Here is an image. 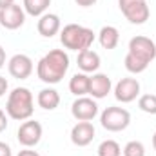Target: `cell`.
Returning <instances> with one entry per match:
<instances>
[{"label":"cell","instance_id":"obj_4","mask_svg":"<svg viewBox=\"0 0 156 156\" xmlns=\"http://www.w3.org/2000/svg\"><path fill=\"white\" fill-rule=\"evenodd\" d=\"M100 123L104 129H107L111 133H118V131H123L129 127L131 115L123 107H105L100 115Z\"/></svg>","mask_w":156,"mask_h":156},{"label":"cell","instance_id":"obj_14","mask_svg":"<svg viewBox=\"0 0 156 156\" xmlns=\"http://www.w3.org/2000/svg\"><path fill=\"white\" fill-rule=\"evenodd\" d=\"M37 29L44 38H51L55 37L56 33H60L62 29V22H60V16L55 15V13H44L38 18V24H37Z\"/></svg>","mask_w":156,"mask_h":156},{"label":"cell","instance_id":"obj_20","mask_svg":"<svg viewBox=\"0 0 156 156\" xmlns=\"http://www.w3.org/2000/svg\"><path fill=\"white\" fill-rule=\"evenodd\" d=\"M123 64H125V69L129 73H133V75H140V73H144L149 67V62H145V60H142V58H138V56H134L131 53L125 55V62Z\"/></svg>","mask_w":156,"mask_h":156},{"label":"cell","instance_id":"obj_5","mask_svg":"<svg viewBox=\"0 0 156 156\" xmlns=\"http://www.w3.org/2000/svg\"><path fill=\"white\" fill-rule=\"evenodd\" d=\"M120 11L123 13V16L131 22V24H145L149 20V5L147 0H118Z\"/></svg>","mask_w":156,"mask_h":156},{"label":"cell","instance_id":"obj_31","mask_svg":"<svg viewBox=\"0 0 156 156\" xmlns=\"http://www.w3.org/2000/svg\"><path fill=\"white\" fill-rule=\"evenodd\" d=\"M153 147H154V151H156V133L153 134Z\"/></svg>","mask_w":156,"mask_h":156},{"label":"cell","instance_id":"obj_17","mask_svg":"<svg viewBox=\"0 0 156 156\" xmlns=\"http://www.w3.org/2000/svg\"><path fill=\"white\" fill-rule=\"evenodd\" d=\"M98 42L104 49H115L120 42V31L115 26H104L98 33Z\"/></svg>","mask_w":156,"mask_h":156},{"label":"cell","instance_id":"obj_24","mask_svg":"<svg viewBox=\"0 0 156 156\" xmlns=\"http://www.w3.org/2000/svg\"><path fill=\"white\" fill-rule=\"evenodd\" d=\"M0 156H13L11 147H9L5 142H0Z\"/></svg>","mask_w":156,"mask_h":156},{"label":"cell","instance_id":"obj_9","mask_svg":"<svg viewBox=\"0 0 156 156\" xmlns=\"http://www.w3.org/2000/svg\"><path fill=\"white\" fill-rule=\"evenodd\" d=\"M71 115L78 122H91L98 115V104L89 96H78L71 105Z\"/></svg>","mask_w":156,"mask_h":156},{"label":"cell","instance_id":"obj_30","mask_svg":"<svg viewBox=\"0 0 156 156\" xmlns=\"http://www.w3.org/2000/svg\"><path fill=\"white\" fill-rule=\"evenodd\" d=\"M11 4H15V0H0V9H2V7L11 5Z\"/></svg>","mask_w":156,"mask_h":156},{"label":"cell","instance_id":"obj_28","mask_svg":"<svg viewBox=\"0 0 156 156\" xmlns=\"http://www.w3.org/2000/svg\"><path fill=\"white\" fill-rule=\"evenodd\" d=\"M18 156H40L37 151H31V147H26L24 151H20L18 153Z\"/></svg>","mask_w":156,"mask_h":156},{"label":"cell","instance_id":"obj_19","mask_svg":"<svg viewBox=\"0 0 156 156\" xmlns=\"http://www.w3.org/2000/svg\"><path fill=\"white\" fill-rule=\"evenodd\" d=\"M51 5V0H24V11L27 13V15H31V16H42L45 11H47V7Z\"/></svg>","mask_w":156,"mask_h":156},{"label":"cell","instance_id":"obj_7","mask_svg":"<svg viewBox=\"0 0 156 156\" xmlns=\"http://www.w3.org/2000/svg\"><path fill=\"white\" fill-rule=\"evenodd\" d=\"M24 22H26V11H24L22 5L11 4V5L0 9V26L2 27L15 31V29L22 27Z\"/></svg>","mask_w":156,"mask_h":156},{"label":"cell","instance_id":"obj_22","mask_svg":"<svg viewBox=\"0 0 156 156\" xmlns=\"http://www.w3.org/2000/svg\"><path fill=\"white\" fill-rule=\"evenodd\" d=\"M138 107L147 115H156V94H142L138 98Z\"/></svg>","mask_w":156,"mask_h":156},{"label":"cell","instance_id":"obj_26","mask_svg":"<svg viewBox=\"0 0 156 156\" xmlns=\"http://www.w3.org/2000/svg\"><path fill=\"white\" fill-rule=\"evenodd\" d=\"M7 87H9V85H7V80L4 76H0V98L7 93Z\"/></svg>","mask_w":156,"mask_h":156},{"label":"cell","instance_id":"obj_21","mask_svg":"<svg viewBox=\"0 0 156 156\" xmlns=\"http://www.w3.org/2000/svg\"><path fill=\"white\" fill-rule=\"evenodd\" d=\"M98 156H122V147L115 140H104L98 145Z\"/></svg>","mask_w":156,"mask_h":156},{"label":"cell","instance_id":"obj_1","mask_svg":"<svg viewBox=\"0 0 156 156\" xmlns=\"http://www.w3.org/2000/svg\"><path fill=\"white\" fill-rule=\"evenodd\" d=\"M69 69V56L64 49H53L37 64V75L44 83H58Z\"/></svg>","mask_w":156,"mask_h":156},{"label":"cell","instance_id":"obj_29","mask_svg":"<svg viewBox=\"0 0 156 156\" xmlns=\"http://www.w3.org/2000/svg\"><path fill=\"white\" fill-rule=\"evenodd\" d=\"M4 64H5V49L0 45V69L4 67Z\"/></svg>","mask_w":156,"mask_h":156},{"label":"cell","instance_id":"obj_16","mask_svg":"<svg viewBox=\"0 0 156 156\" xmlns=\"http://www.w3.org/2000/svg\"><path fill=\"white\" fill-rule=\"evenodd\" d=\"M37 104H38L42 109H45V111H55V109L60 105V94H58L56 89L45 87V89H42L38 93Z\"/></svg>","mask_w":156,"mask_h":156},{"label":"cell","instance_id":"obj_18","mask_svg":"<svg viewBox=\"0 0 156 156\" xmlns=\"http://www.w3.org/2000/svg\"><path fill=\"white\" fill-rule=\"evenodd\" d=\"M69 91L75 96H85L89 94V76L85 73H76L69 80Z\"/></svg>","mask_w":156,"mask_h":156},{"label":"cell","instance_id":"obj_3","mask_svg":"<svg viewBox=\"0 0 156 156\" xmlns=\"http://www.w3.org/2000/svg\"><path fill=\"white\" fill-rule=\"evenodd\" d=\"M60 42L66 49L71 51H85L91 49L94 42V33L89 27H83L80 24H67L64 29H60Z\"/></svg>","mask_w":156,"mask_h":156},{"label":"cell","instance_id":"obj_10","mask_svg":"<svg viewBox=\"0 0 156 156\" xmlns=\"http://www.w3.org/2000/svg\"><path fill=\"white\" fill-rule=\"evenodd\" d=\"M140 96V82L136 78H122L115 85V98L122 104L134 102Z\"/></svg>","mask_w":156,"mask_h":156},{"label":"cell","instance_id":"obj_27","mask_svg":"<svg viewBox=\"0 0 156 156\" xmlns=\"http://www.w3.org/2000/svg\"><path fill=\"white\" fill-rule=\"evenodd\" d=\"M75 2H76L80 7H91V5H94L98 0H75Z\"/></svg>","mask_w":156,"mask_h":156},{"label":"cell","instance_id":"obj_2","mask_svg":"<svg viewBox=\"0 0 156 156\" xmlns=\"http://www.w3.org/2000/svg\"><path fill=\"white\" fill-rule=\"evenodd\" d=\"M33 93L27 87H15L5 102V113L7 116L18 122H26L33 116Z\"/></svg>","mask_w":156,"mask_h":156},{"label":"cell","instance_id":"obj_25","mask_svg":"<svg viewBox=\"0 0 156 156\" xmlns=\"http://www.w3.org/2000/svg\"><path fill=\"white\" fill-rule=\"evenodd\" d=\"M5 129H7V116H5V113L0 109V133L5 131Z\"/></svg>","mask_w":156,"mask_h":156},{"label":"cell","instance_id":"obj_6","mask_svg":"<svg viewBox=\"0 0 156 156\" xmlns=\"http://www.w3.org/2000/svg\"><path fill=\"white\" fill-rule=\"evenodd\" d=\"M42 125L37 120H26L20 127H18V133H16V138H18V144L24 145V147H35L42 140Z\"/></svg>","mask_w":156,"mask_h":156},{"label":"cell","instance_id":"obj_13","mask_svg":"<svg viewBox=\"0 0 156 156\" xmlns=\"http://www.w3.org/2000/svg\"><path fill=\"white\" fill-rule=\"evenodd\" d=\"M94 138V127L91 122H78L71 129V142L76 147H85Z\"/></svg>","mask_w":156,"mask_h":156},{"label":"cell","instance_id":"obj_8","mask_svg":"<svg viewBox=\"0 0 156 156\" xmlns=\"http://www.w3.org/2000/svg\"><path fill=\"white\" fill-rule=\"evenodd\" d=\"M129 53L151 64L156 58V44L147 37H134L129 40Z\"/></svg>","mask_w":156,"mask_h":156},{"label":"cell","instance_id":"obj_11","mask_svg":"<svg viewBox=\"0 0 156 156\" xmlns=\"http://www.w3.org/2000/svg\"><path fill=\"white\" fill-rule=\"evenodd\" d=\"M7 71L13 78H18V80H26V78L31 76L33 73V60L27 56V55H15L9 58L7 62Z\"/></svg>","mask_w":156,"mask_h":156},{"label":"cell","instance_id":"obj_23","mask_svg":"<svg viewBox=\"0 0 156 156\" xmlns=\"http://www.w3.org/2000/svg\"><path fill=\"white\" fill-rule=\"evenodd\" d=\"M123 156H145V145L138 140H131L123 147Z\"/></svg>","mask_w":156,"mask_h":156},{"label":"cell","instance_id":"obj_12","mask_svg":"<svg viewBox=\"0 0 156 156\" xmlns=\"http://www.w3.org/2000/svg\"><path fill=\"white\" fill-rule=\"evenodd\" d=\"M113 89L111 78L104 73H94L93 76H89V94L96 100L105 98Z\"/></svg>","mask_w":156,"mask_h":156},{"label":"cell","instance_id":"obj_15","mask_svg":"<svg viewBox=\"0 0 156 156\" xmlns=\"http://www.w3.org/2000/svg\"><path fill=\"white\" fill-rule=\"evenodd\" d=\"M78 67L82 69V73H96L100 67V55L94 53L93 49H85L80 51L76 58Z\"/></svg>","mask_w":156,"mask_h":156}]
</instances>
